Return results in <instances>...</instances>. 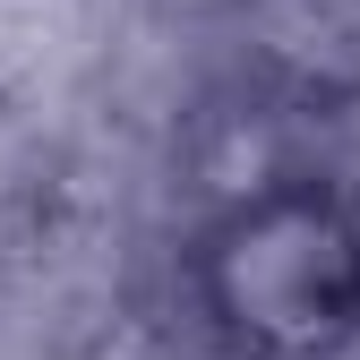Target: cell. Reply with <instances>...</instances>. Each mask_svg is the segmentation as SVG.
<instances>
[{
  "instance_id": "6da1fadb",
  "label": "cell",
  "mask_w": 360,
  "mask_h": 360,
  "mask_svg": "<svg viewBox=\"0 0 360 360\" xmlns=\"http://www.w3.org/2000/svg\"><path fill=\"white\" fill-rule=\"evenodd\" d=\"M180 318L214 360L360 352V180L283 163L223 189L180 232Z\"/></svg>"
}]
</instances>
